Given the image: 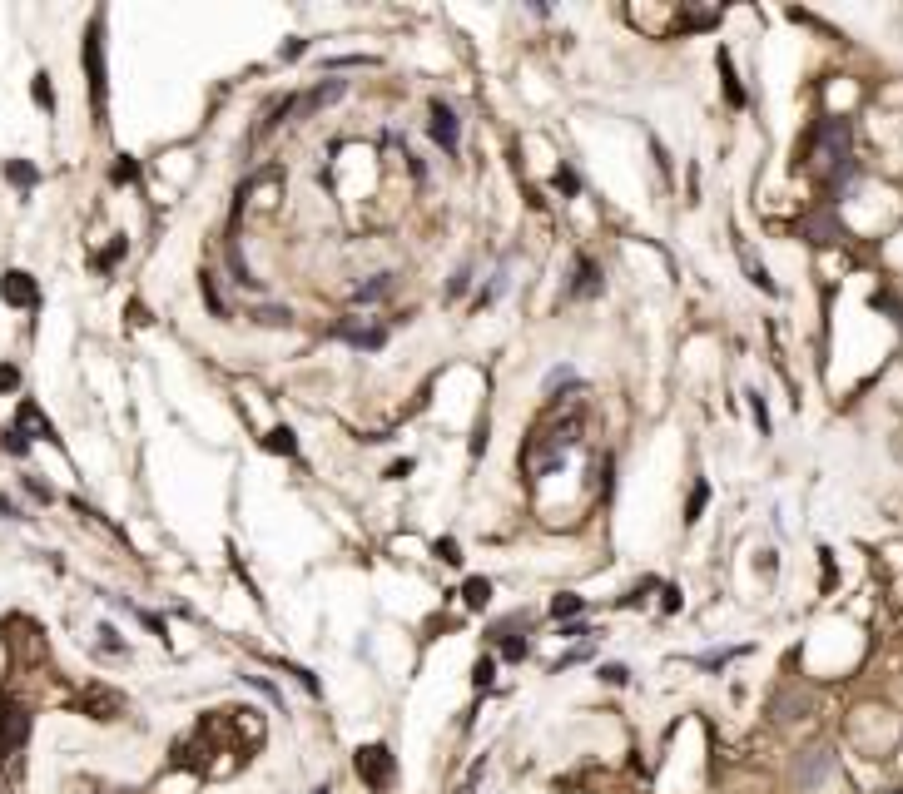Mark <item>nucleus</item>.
<instances>
[{
    "label": "nucleus",
    "instance_id": "nucleus-19",
    "mask_svg": "<svg viewBox=\"0 0 903 794\" xmlns=\"http://www.w3.org/2000/svg\"><path fill=\"white\" fill-rule=\"evenodd\" d=\"M487 601H492V581H482V576H472V581H467V606H477V611H482Z\"/></svg>",
    "mask_w": 903,
    "mask_h": 794
},
{
    "label": "nucleus",
    "instance_id": "nucleus-27",
    "mask_svg": "<svg viewBox=\"0 0 903 794\" xmlns=\"http://www.w3.org/2000/svg\"><path fill=\"white\" fill-rule=\"evenodd\" d=\"M5 452H10V457H25V452H30V437H20V432L10 427V432H5Z\"/></svg>",
    "mask_w": 903,
    "mask_h": 794
},
{
    "label": "nucleus",
    "instance_id": "nucleus-14",
    "mask_svg": "<svg viewBox=\"0 0 903 794\" xmlns=\"http://www.w3.org/2000/svg\"><path fill=\"white\" fill-rule=\"evenodd\" d=\"M5 179L15 184V189H35V164H25V159H5Z\"/></svg>",
    "mask_w": 903,
    "mask_h": 794
},
{
    "label": "nucleus",
    "instance_id": "nucleus-29",
    "mask_svg": "<svg viewBox=\"0 0 903 794\" xmlns=\"http://www.w3.org/2000/svg\"><path fill=\"white\" fill-rule=\"evenodd\" d=\"M254 318H258V323H268V328H278V323H288L293 313H288V308H258Z\"/></svg>",
    "mask_w": 903,
    "mask_h": 794
},
{
    "label": "nucleus",
    "instance_id": "nucleus-13",
    "mask_svg": "<svg viewBox=\"0 0 903 794\" xmlns=\"http://www.w3.org/2000/svg\"><path fill=\"white\" fill-rule=\"evenodd\" d=\"M387 293H392V273H373L368 283H358L353 298H358V303H378V298H387Z\"/></svg>",
    "mask_w": 903,
    "mask_h": 794
},
{
    "label": "nucleus",
    "instance_id": "nucleus-35",
    "mask_svg": "<svg viewBox=\"0 0 903 794\" xmlns=\"http://www.w3.org/2000/svg\"><path fill=\"white\" fill-rule=\"evenodd\" d=\"M467 283H472V268H462V273L452 278V288H447V293H452V298H462V293H467Z\"/></svg>",
    "mask_w": 903,
    "mask_h": 794
},
{
    "label": "nucleus",
    "instance_id": "nucleus-37",
    "mask_svg": "<svg viewBox=\"0 0 903 794\" xmlns=\"http://www.w3.org/2000/svg\"><path fill=\"white\" fill-rule=\"evenodd\" d=\"M437 556H442V561H462V556H457V541H437Z\"/></svg>",
    "mask_w": 903,
    "mask_h": 794
},
{
    "label": "nucleus",
    "instance_id": "nucleus-24",
    "mask_svg": "<svg viewBox=\"0 0 903 794\" xmlns=\"http://www.w3.org/2000/svg\"><path fill=\"white\" fill-rule=\"evenodd\" d=\"M705 502H710V487L700 482V487L690 492V512H685V522H700V512H705Z\"/></svg>",
    "mask_w": 903,
    "mask_h": 794
},
{
    "label": "nucleus",
    "instance_id": "nucleus-26",
    "mask_svg": "<svg viewBox=\"0 0 903 794\" xmlns=\"http://www.w3.org/2000/svg\"><path fill=\"white\" fill-rule=\"evenodd\" d=\"M526 651H531V641H521V636H507V641H502V656H507V661H526Z\"/></svg>",
    "mask_w": 903,
    "mask_h": 794
},
{
    "label": "nucleus",
    "instance_id": "nucleus-17",
    "mask_svg": "<svg viewBox=\"0 0 903 794\" xmlns=\"http://www.w3.org/2000/svg\"><path fill=\"white\" fill-rule=\"evenodd\" d=\"M720 75H725V95H730V105H745V90H740L735 65H730V55H725V50H720Z\"/></svg>",
    "mask_w": 903,
    "mask_h": 794
},
{
    "label": "nucleus",
    "instance_id": "nucleus-1",
    "mask_svg": "<svg viewBox=\"0 0 903 794\" xmlns=\"http://www.w3.org/2000/svg\"><path fill=\"white\" fill-rule=\"evenodd\" d=\"M849 144H854V130H849V120H819L814 125V149H809V164H814V174L829 184V189H844L849 179H854V154H849Z\"/></svg>",
    "mask_w": 903,
    "mask_h": 794
},
{
    "label": "nucleus",
    "instance_id": "nucleus-4",
    "mask_svg": "<svg viewBox=\"0 0 903 794\" xmlns=\"http://www.w3.org/2000/svg\"><path fill=\"white\" fill-rule=\"evenodd\" d=\"M353 770H358V780L368 785V790L383 794L392 785V770H397V760H392V750L387 745H358V755H353Z\"/></svg>",
    "mask_w": 903,
    "mask_h": 794
},
{
    "label": "nucleus",
    "instance_id": "nucleus-3",
    "mask_svg": "<svg viewBox=\"0 0 903 794\" xmlns=\"http://www.w3.org/2000/svg\"><path fill=\"white\" fill-rule=\"evenodd\" d=\"M85 70H90V95H95V115H105V15H95L90 35H85Z\"/></svg>",
    "mask_w": 903,
    "mask_h": 794
},
{
    "label": "nucleus",
    "instance_id": "nucleus-40",
    "mask_svg": "<svg viewBox=\"0 0 903 794\" xmlns=\"http://www.w3.org/2000/svg\"><path fill=\"white\" fill-rule=\"evenodd\" d=\"M889 794H903V790H889Z\"/></svg>",
    "mask_w": 903,
    "mask_h": 794
},
{
    "label": "nucleus",
    "instance_id": "nucleus-9",
    "mask_svg": "<svg viewBox=\"0 0 903 794\" xmlns=\"http://www.w3.org/2000/svg\"><path fill=\"white\" fill-rule=\"evenodd\" d=\"M804 239H809V244H839V239H844L839 214H834V209H814V214L804 219Z\"/></svg>",
    "mask_w": 903,
    "mask_h": 794
},
{
    "label": "nucleus",
    "instance_id": "nucleus-30",
    "mask_svg": "<svg viewBox=\"0 0 903 794\" xmlns=\"http://www.w3.org/2000/svg\"><path fill=\"white\" fill-rule=\"evenodd\" d=\"M561 383H576V373H571V368H551V373H546V393H556Z\"/></svg>",
    "mask_w": 903,
    "mask_h": 794
},
{
    "label": "nucleus",
    "instance_id": "nucleus-31",
    "mask_svg": "<svg viewBox=\"0 0 903 794\" xmlns=\"http://www.w3.org/2000/svg\"><path fill=\"white\" fill-rule=\"evenodd\" d=\"M25 492H30L35 502H50V497H55V492H50V487H45L40 477H25Z\"/></svg>",
    "mask_w": 903,
    "mask_h": 794
},
{
    "label": "nucleus",
    "instance_id": "nucleus-25",
    "mask_svg": "<svg viewBox=\"0 0 903 794\" xmlns=\"http://www.w3.org/2000/svg\"><path fill=\"white\" fill-rule=\"evenodd\" d=\"M35 105L55 110V90H50V75H35Z\"/></svg>",
    "mask_w": 903,
    "mask_h": 794
},
{
    "label": "nucleus",
    "instance_id": "nucleus-10",
    "mask_svg": "<svg viewBox=\"0 0 903 794\" xmlns=\"http://www.w3.org/2000/svg\"><path fill=\"white\" fill-rule=\"evenodd\" d=\"M829 770H834V755H829V750H809V755L794 765V780H799V790H814L819 780H829Z\"/></svg>",
    "mask_w": 903,
    "mask_h": 794
},
{
    "label": "nucleus",
    "instance_id": "nucleus-15",
    "mask_svg": "<svg viewBox=\"0 0 903 794\" xmlns=\"http://www.w3.org/2000/svg\"><path fill=\"white\" fill-rule=\"evenodd\" d=\"M263 447H268V452H283V457H293V452H298V437H293V427H273V432L263 437Z\"/></svg>",
    "mask_w": 903,
    "mask_h": 794
},
{
    "label": "nucleus",
    "instance_id": "nucleus-16",
    "mask_svg": "<svg viewBox=\"0 0 903 794\" xmlns=\"http://www.w3.org/2000/svg\"><path fill=\"white\" fill-rule=\"evenodd\" d=\"M804 710H809V700H804V695H789V690H784V695H774V715H779V720H799Z\"/></svg>",
    "mask_w": 903,
    "mask_h": 794
},
{
    "label": "nucleus",
    "instance_id": "nucleus-36",
    "mask_svg": "<svg viewBox=\"0 0 903 794\" xmlns=\"http://www.w3.org/2000/svg\"><path fill=\"white\" fill-rule=\"evenodd\" d=\"M10 388H20V373L5 363V368H0V393H10Z\"/></svg>",
    "mask_w": 903,
    "mask_h": 794
},
{
    "label": "nucleus",
    "instance_id": "nucleus-28",
    "mask_svg": "<svg viewBox=\"0 0 903 794\" xmlns=\"http://www.w3.org/2000/svg\"><path fill=\"white\" fill-rule=\"evenodd\" d=\"M596 675H601L606 685H626V680H631V670H626V665H601Z\"/></svg>",
    "mask_w": 903,
    "mask_h": 794
},
{
    "label": "nucleus",
    "instance_id": "nucleus-7",
    "mask_svg": "<svg viewBox=\"0 0 903 794\" xmlns=\"http://www.w3.org/2000/svg\"><path fill=\"white\" fill-rule=\"evenodd\" d=\"M338 338H343V343H353V348H368V353H378V348L387 343V328L368 323V318H343V323H338Z\"/></svg>",
    "mask_w": 903,
    "mask_h": 794
},
{
    "label": "nucleus",
    "instance_id": "nucleus-6",
    "mask_svg": "<svg viewBox=\"0 0 903 794\" xmlns=\"http://www.w3.org/2000/svg\"><path fill=\"white\" fill-rule=\"evenodd\" d=\"M427 130H432V139H437V144H442L447 154H457V149H462V125H457L452 105L432 100V120H427Z\"/></svg>",
    "mask_w": 903,
    "mask_h": 794
},
{
    "label": "nucleus",
    "instance_id": "nucleus-12",
    "mask_svg": "<svg viewBox=\"0 0 903 794\" xmlns=\"http://www.w3.org/2000/svg\"><path fill=\"white\" fill-rule=\"evenodd\" d=\"M566 293H571V298H596V293H601V268L591 264L586 254L576 259V278H571V288H566Z\"/></svg>",
    "mask_w": 903,
    "mask_h": 794
},
{
    "label": "nucleus",
    "instance_id": "nucleus-34",
    "mask_svg": "<svg viewBox=\"0 0 903 794\" xmlns=\"http://www.w3.org/2000/svg\"><path fill=\"white\" fill-rule=\"evenodd\" d=\"M120 254H125V239H115V244H110V249H105V254H100L95 264H100V268H110V264H115V259H120Z\"/></svg>",
    "mask_w": 903,
    "mask_h": 794
},
{
    "label": "nucleus",
    "instance_id": "nucleus-32",
    "mask_svg": "<svg viewBox=\"0 0 903 794\" xmlns=\"http://www.w3.org/2000/svg\"><path fill=\"white\" fill-rule=\"evenodd\" d=\"M750 412H755V422H760V432H770V412H765V402H760V393H750Z\"/></svg>",
    "mask_w": 903,
    "mask_h": 794
},
{
    "label": "nucleus",
    "instance_id": "nucleus-39",
    "mask_svg": "<svg viewBox=\"0 0 903 794\" xmlns=\"http://www.w3.org/2000/svg\"><path fill=\"white\" fill-rule=\"evenodd\" d=\"M313 794H328V785H318V790H313Z\"/></svg>",
    "mask_w": 903,
    "mask_h": 794
},
{
    "label": "nucleus",
    "instance_id": "nucleus-5",
    "mask_svg": "<svg viewBox=\"0 0 903 794\" xmlns=\"http://www.w3.org/2000/svg\"><path fill=\"white\" fill-rule=\"evenodd\" d=\"M25 740H30V710L0 705V760H10L15 750H25Z\"/></svg>",
    "mask_w": 903,
    "mask_h": 794
},
{
    "label": "nucleus",
    "instance_id": "nucleus-38",
    "mask_svg": "<svg viewBox=\"0 0 903 794\" xmlns=\"http://www.w3.org/2000/svg\"><path fill=\"white\" fill-rule=\"evenodd\" d=\"M0 517H20V507H15L10 497H0Z\"/></svg>",
    "mask_w": 903,
    "mask_h": 794
},
{
    "label": "nucleus",
    "instance_id": "nucleus-20",
    "mask_svg": "<svg viewBox=\"0 0 903 794\" xmlns=\"http://www.w3.org/2000/svg\"><path fill=\"white\" fill-rule=\"evenodd\" d=\"M740 259H745V268H750V278H755V283H760L765 293H774V278H770V273H765V264H760V259H755L750 249H740Z\"/></svg>",
    "mask_w": 903,
    "mask_h": 794
},
{
    "label": "nucleus",
    "instance_id": "nucleus-8",
    "mask_svg": "<svg viewBox=\"0 0 903 794\" xmlns=\"http://www.w3.org/2000/svg\"><path fill=\"white\" fill-rule=\"evenodd\" d=\"M0 298H5L10 308H35V303H40V288H35V278H30V273L10 268V273L0 278Z\"/></svg>",
    "mask_w": 903,
    "mask_h": 794
},
{
    "label": "nucleus",
    "instance_id": "nucleus-11",
    "mask_svg": "<svg viewBox=\"0 0 903 794\" xmlns=\"http://www.w3.org/2000/svg\"><path fill=\"white\" fill-rule=\"evenodd\" d=\"M15 432H20V437H25V432H35V437L55 442V427H50V417H45V412H40L30 397H25V402H20V412H15Z\"/></svg>",
    "mask_w": 903,
    "mask_h": 794
},
{
    "label": "nucleus",
    "instance_id": "nucleus-22",
    "mask_svg": "<svg viewBox=\"0 0 903 794\" xmlns=\"http://www.w3.org/2000/svg\"><path fill=\"white\" fill-rule=\"evenodd\" d=\"M110 179H115V184H134V179H139V164H134L129 154H120L115 169H110Z\"/></svg>",
    "mask_w": 903,
    "mask_h": 794
},
{
    "label": "nucleus",
    "instance_id": "nucleus-33",
    "mask_svg": "<svg viewBox=\"0 0 903 794\" xmlns=\"http://www.w3.org/2000/svg\"><path fill=\"white\" fill-rule=\"evenodd\" d=\"M556 189H566V194H576V189H581V179H576L571 169H556Z\"/></svg>",
    "mask_w": 903,
    "mask_h": 794
},
{
    "label": "nucleus",
    "instance_id": "nucleus-23",
    "mask_svg": "<svg viewBox=\"0 0 903 794\" xmlns=\"http://www.w3.org/2000/svg\"><path fill=\"white\" fill-rule=\"evenodd\" d=\"M492 680H497V661H492V656H482V661L472 665V685H482V690H487Z\"/></svg>",
    "mask_w": 903,
    "mask_h": 794
},
{
    "label": "nucleus",
    "instance_id": "nucleus-18",
    "mask_svg": "<svg viewBox=\"0 0 903 794\" xmlns=\"http://www.w3.org/2000/svg\"><path fill=\"white\" fill-rule=\"evenodd\" d=\"M199 288H204V298H209L214 318H229V308H224V298H219V288H214V273H199Z\"/></svg>",
    "mask_w": 903,
    "mask_h": 794
},
{
    "label": "nucleus",
    "instance_id": "nucleus-21",
    "mask_svg": "<svg viewBox=\"0 0 903 794\" xmlns=\"http://www.w3.org/2000/svg\"><path fill=\"white\" fill-rule=\"evenodd\" d=\"M581 606H586V601H581V596H571V591H561V596H556V601H551V616H556V621H561V616H576V611H581Z\"/></svg>",
    "mask_w": 903,
    "mask_h": 794
},
{
    "label": "nucleus",
    "instance_id": "nucleus-2",
    "mask_svg": "<svg viewBox=\"0 0 903 794\" xmlns=\"http://www.w3.org/2000/svg\"><path fill=\"white\" fill-rule=\"evenodd\" d=\"M576 437H581V417H566V422H556L551 432H536L531 447H526V472H531V477H546L551 467H561V457L576 447Z\"/></svg>",
    "mask_w": 903,
    "mask_h": 794
}]
</instances>
